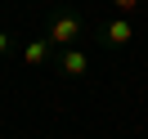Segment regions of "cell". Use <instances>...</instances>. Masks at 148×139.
I'll use <instances>...</instances> for the list:
<instances>
[{
    "instance_id": "obj_1",
    "label": "cell",
    "mask_w": 148,
    "mask_h": 139,
    "mask_svg": "<svg viewBox=\"0 0 148 139\" xmlns=\"http://www.w3.org/2000/svg\"><path fill=\"white\" fill-rule=\"evenodd\" d=\"M81 36H85V18L81 14H54L49 18V31H45V40L54 49H72V45H81Z\"/></svg>"
},
{
    "instance_id": "obj_2",
    "label": "cell",
    "mask_w": 148,
    "mask_h": 139,
    "mask_svg": "<svg viewBox=\"0 0 148 139\" xmlns=\"http://www.w3.org/2000/svg\"><path fill=\"white\" fill-rule=\"evenodd\" d=\"M54 67H58V76H67V81H81V76L90 72V54H85L81 45H72V49H58Z\"/></svg>"
},
{
    "instance_id": "obj_3",
    "label": "cell",
    "mask_w": 148,
    "mask_h": 139,
    "mask_svg": "<svg viewBox=\"0 0 148 139\" xmlns=\"http://www.w3.org/2000/svg\"><path fill=\"white\" fill-rule=\"evenodd\" d=\"M99 36H103V45H130V40H135V27H130V18L126 14H121V18H112V23H103L99 27Z\"/></svg>"
},
{
    "instance_id": "obj_4",
    "label": "cell",
    "mask_w": 148,
    "mask_h": 139,
    "mask_svg": "<svg viewBox=\"0 0 148 139\" xmlns=\"http://www.w3.org/2000/svg\"><path fill=\"white\" fill-rule=\"evenodd\" d=\"M49 54H54V45L40 36V40H32V45L23 49V63H27V67H40V63H49Z\"/></svg>"
},
{
    "instance_id": "obj_5",
    "label": "cell",
    "mask_w": 148,
    "mask_h": 139,
    "mask_svg": "<svg viewBox=\"0 0 148 139\" xmlns=\"http://www.w3.org/2000/svg\"><path fill=\"white\" fill-rule=\"evenodd\" d=\"M112 5H117V9H121V14H126V18H130V14H135L139 5H144V0H112Z\"/></svg>"
},
{
    "instance_id": "obj_6",
    "label": "cell",
    "mask_w": 148,
    "mask_h": 139,
    "mask_svg": "<svg viewBox=\"0 0 148 139\" xmlns=\"http://www.w3.org/2000/svg\"><path fill=\"white\" fill-rule=\"evenodd\" d=\"M0 58H9V31H0Z\"/></svg>"
}]
</instances>
